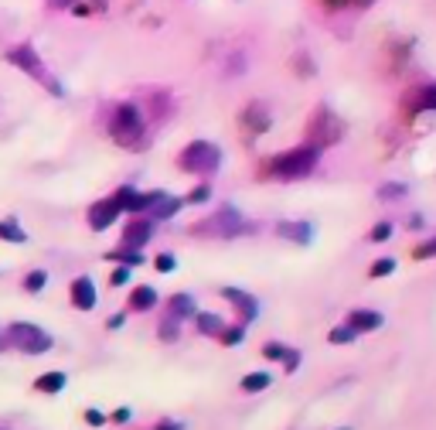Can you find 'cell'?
<instances>
[{"label":"cell","mask_w":436,"mask_h":430,"mask_svg":"<svg viewBox=\"0 0 436 430\" xmlns=\"http://www.w3.org/2000/svg\"><path fill=\"white\" fill-rule=\"evenodd\" d=\"M154 267L160 270V273H171V270L178 267V260H174V253H160V256L154 260Z\"/></svg>","instance_id":"obj_35"},{"label":"cell","mask_w":436,"mask_h":430,"mask_svg":"<svg viewBox=\"0 0 436 430\" xmlns=\"http://www.w3.org/2000/svg\"><path fill=\"white\" fill-rule=\"evenodd\" d=\"M276 236L307 246V242L314 240V226H310V222H276Z\"/></svg>","instance_id":"obj_11"},{"label":"cell","mask_w":436,"mask_h":430,"mask_svg":"<svg viewBox=\"0 0 436 430\" xmlns=\"http://www.w3.org/2000/svg\"><path fill=\"white\" fill-rule=\"evenodd\" d=\"M406 195H409L406 185H382V188H379V198H382V202H388V198H406Z\"/></svg>","instance_id":"obj_31"},{"label":"cell","mask_w":436,"mask_h":430,"mask_svg":"<svg viewBox=\"0 0 436 430\" xmlns=\"http://www.w3.org/2000/svg\"><path fill=\"white\" fill-rule=\"evenodd\" d=\"M38 389H41V393H62V389H65V376H62V373H48V376L38 379Z\"/></svg>","instance_id":"obj_24"},{"label":"cell","mask_w":436,"mask_h":430,"mask_svg":"<svg viewBox=\"0 0 436 430\" xmlns=\"http://www.w3.org/2000/svg\"><path fill=\"white\" fill-rule=\"evenodd\" d=\"M412 109H419V113H433L436 109V82L433 85L416 89V96H412Z\"/></svg>","instance_id":"obj_21"},{"label":"cell","mask_w":436,"mask_h":430,"mask_svg":"<svg viewBox=\"0 0 436 430\" xmlns=\"http://www.w3.org/2000/svg\"><path fill=\"white\" fill-rule=\"evenodd\" d=\"M178 167L188 174H211L222 167V147L211 140H191L178 154Z\"/></svg>","instance_id":"obj_3"},{"label":"cell","mask_w":436,"mask_h":430,"mask_svg":"<svg viewBox=\"0 0 436 430\" xmlns=\"http://www.w3.org/2000/svg\"><path fill=\"white\" fill-rule=\"evenodd\" d=\"M129 307H133V311H154L157 307V291L154 287H136V291L129 294Z\"/></svg>","instance_id":"obj_19"},{"label":"cell","mask_w":436,"mask_h":430,"mask_svg":"<svg viewBox=\"0 0 436 430\" xmlns=\"http://www.w3.org/2000/svg\"><path fill=\"white\" fill-rule=\"evenodd\" d=\"M392 270H395V260H392V256H385V260H375V263H372L368 277H372V280H379V277H388Z\"/></svg>","instance_id":"obj_28"},{"label":"cell","mask_w":436,"mask_h":430,"mask_svg":"<svg viewBox=\"0 0 436 430\" xmlns=\"http://www.w3.org/2000/svg\"><path fill=\"white\" fill-rule=\"evenodd\" d=\"M222 297H225L229 304H235L242 324H253L259 318V300L253 294H246V291H239V287H222Z\"/></svg>","instance_id":"obj_7"},{"label":"cell","mask_w":436,"mask_h":430,"mask_svg":"<svg viewBox=\"0 0 436 430\" xmlns=\"http://www.w3.org/2000/svg\"><path fill=\"white\" fill-rule=\"evenodd\" d=\"M297 366H300V352H286V355H283V369H286V373H297Z\"/></svg>","instance_id":"obj_36"},{"label":"cell","mask_w":436,"mask_h":430,"mask_svg":"<svg viewBox=\"0 0 436 430\" xmlns=\"http://www.w3.org/2000/svg\"><path fill=\"white\" fill-rule=\"evenodd\" d=\"M72 304H76L78 311H92L96 307V284L89 277H78L76 284H72Z\"/></svg>","instance_id":"obj_13"},{"label":"cell","mask_w":436,"mask_h":430,"mask_svg":"<svg viewBox=\"0 0 436 430\" xmlns=\"http://www.w3.org/2000/svg\"><path fill=\"white\" fill-rule=\"evenodd\" d=\"M433 256H436V236L426 242H419V246L412 249V260H433Z\"/></svg>","instance_id":"obj_30"},{"label":"cell","mask_w":436,"mask_h":430,"mask_svg":"<svg viewBox=\"0 0 436 430\" xmlns=\"http://www.w3.org/2000/svg\"><path fill=\"white\" fill-rule=\"evenodd\" d=\"M195 233H208V236H222V240H232V236H242V233H249V222L235 212L232 205H222V209H218V215H211V219H205L202 226H195Z\"/></svg>","instance_id":"obj_4"},{"label":"cell","mask_w":436,"mask_h":430,"mask_svg":"<svg viewBox=\"0 0 436 430\" xmlns=\"http://www.w3.org/2000/svg\"><path fill=\"white\" fill-rule=\"evenodd\" d=\"M321 164V147L317 144H300V147H290L276 154L273 161L266 164V178H276V181H300L314 174V167Z\"/></svg>","instance_id":"obj_1"},{"label":"cell","mask_w":436,"mask_h":430,"mask_svg":"<svg viewBox=\"0 0 436 430\" xmlns=\"http://www.w3.org/2000/svg\"><path fill=\"white\" fill-rule=\"evenodd\" d=\"M85 424H89V427H103L106 417L99 413V410H85Z\"/></svg>","instance_id":"obj_37"},{"label":"cell","mask_w":436,"mask_h":430,"mask_svg":"<svg viewBox=\"0 0 436 430\" xmlns=\"http://www.w3.org/2000/svg\"><path fill=\"white\" fill-rule=\"evenodd\" d=\"M48 4H52V7H69V11H72L78 0H48Z\"/></svg>","instance_id":"obj_41"},{"label":"cell","mask_w":436,"mask_h":430,"mask_svg":"<svg viewBox=\"0 0 436 430\" xmlns=\"http://www.w3.org/2000/svg\"><path fill=\"white\" fill-rule=\"evenodd\" d=\"M269 123H273V116H269V109L262 106V103H253V106L242 109V130H249V134H266Z\"/></svg>","instance_id":"obj_10"},{"label":"cell","mask_w":436,"mask_h":430,"mask_svg":"<svg viewBox=\"0 0 436 430\" xmlns=\"http://www.w3.org/2000/svg\"><path fill=\"white\" fill-rule=\"evenodd\" d=\"M127 280H129V267H120L116 273H113V284H116V287H123Z\"/></svg>","instance_id":"obj_38"},{"label":"cell","mask_w":436,"mask_h":430,"mask_svg":"<svg viewBox=\"0 0 436 430\" xmlns=\"http://www.w3.org/2000/svg\"><path fill=\"white\" fill-rule=\"evenodd\" d=\"M10 62H14V65H21V69H24V72H31V76H34V79H45V69H41V62H38V55L31 52V48H14V52H10Z\"/></svg>","instance_id":"obj_16"},{"label":"cell","mask_w":436,"mask_h":430,"mask_svg":"<svg viewBox=\"0 0 436 430\" xmlns=\"http://www.w3.org/2000/svg\"><path fill=\"white\" fill-rule=\"evenodd\" d=\"M341 430H351V427H341Z\"/></svg>","instance_id":"obj_42"},{"label":"cell","mask_w":436,"mask_h":430,"mask_svg":"<svg viewBox=\"0 0 436 430\" xmlns=\"http://www.w3.org/2000/svg\"><path fill=\"white\" fill-rule=\"evenodd\" d=\"M109 260H120V263H127V267H140V263H143L140 249H133V246L120 249V253H109Z\"/></svg>","instance_id":"obj_25"},{"label":"cell","mask_w":436,"mask_h":430,"mask_svg":"<svg viewBox=\"0 0 436 430\" xmlns=\"http://www.w3.org/2000/svg\"><path fill=\"white\" fill-rule=\"evenodd\" d=\"M109 420H113V424H127V420H129V410H127V406H123V410H116Z\"/></svg>","instance_id":"obj_40"},{"label":"cell","mask_w":436,"mask_h":430,"mask_svg":"<svg viewBox=\"0 0 436 430\" xmlns=\"http://www.w3.org/2000/svg\"><path fill=\"white\" fill-rule=\"evenodd\" d=\"M331 345H351L355 338H358V331L351 328V324H337V328H331Z\"/></svg>","instance_id":"obj_22"},{"label":"cell","mask_w":436,"mask_h":430,"mask_svg":"<svg viewBox=\"0 0 436 430\" xmlns=\"http://www.w3.org/2000/svg\"><path fill=\"white\" fill-rule=\"evenodd\" d=\"M208 198H211V188H208V185H198L195 191H188V195H184V202H188V205H202V202H208Z\"/></svg>","instance_id":"obj_32"},{"label":"cell","mask_w":436,"mask_h":430,"mask_svg":"<svg viewBox=\"0 0 436 430\" xmlns=\"http://www.w3.org/2000/svg\"><path fill=\"white\" fill-rule=\"evenodd\" d=\"M195 328L205 335V338H218L222 331H225V321H222V314H211V311H198L195 314Z\"/></svg>","instance_id":"obj_17"},{"label":"cell","mask_w":436,"mask_h":430,"mask_svg":"<svg viewBox=\"0 0 436 430\" xmlns=\"http://www.w3.org/2000/svg\"><path fill=\"white\" fill-rule=\"evenodd\" d=\"M10 338H14V345L27 355H41V352L52 349V335L48 331H41L38 324H10Z\"/></svg>","instance_id":"obj_5"},{"label":"cell","mask_w":436,"mask_h":430,"mask_svg":"<svg viewBox=\"0 0 436 430\" xmlns=\"http://www.w3.org/2000/svg\"><path fill=\"white\" fill-rule=\"evenodd\" d=\"M167 314H174L178 321H188V318L198 314V304H195V297L191 294H174L167 300Z\"/></svg>","instance_id":"obj_15"},{"label":"cell","mask_w":436,"mask_h":430,"mask_svg":"<svg viewBox=\"0 0 436 430\" xmlns=\"http://www.w3.org/2000/svg\"><path fill=\"white\" fill-rule=\"evenodd\" d=\"M392 229H395L392 222H379V226H375V229L368 233V240H372V242H385L388 236H392Z\"/></svg>","instance_id":"obj_33"},{"label":"cell","mask_w":436,"mask_h":430,"mask_svg":"<svg viewBox=\"0 0 436 430\" xmlns=\"http://www.w3.org/2000/svg\"><path fill=\"white\" fill-rule=\"evenodd\" d=\"M109 134L116 144H123L127 151H140L143 137H147V123H143V113L133 106V103H123L113 113V123H109Z\"/></svg>","instance_id":"obj_2"},{"label":"cell","mask_w":436,"mask_h":430,"mask_svg":"<svg viewBox=\"0 0 436 430\" xmlns=\"http://www.w3.org/2000/svg\"><path fill=\"white\" fill-rule=\"evenodd\" d=\"M262 355H266L269 362H283V355H286V349H283L280 342H266V345H262Z\"/></svg>","instance_id":"obj_34"},{"label":"cell","mask_w":436,"mask_h":430,"mask_svg":"<svg viewBox=\"0 0 436 430\" xmlns=\"http://www.w3.org/2000/svg\"><path fill=\"white\" fill-rule=\"evenodd\" d=\"M160 195H164V191H150V195H147V191H136V188H120L113 198H116L120 209H127V212H147Z\"/></svg>","instance_id":"obj_8"},{"label":"cell","mask_w":436,"mask_h":430,"mask_svg":"<svg viewBox=\"0 0 436 430\" xmlns=\"http://www.w3.org/2000/svg\"><path fill=\"white\" fill-rule=\"evenodd\" d=\"M120 212H123V209H120L116 198H103V202H96V205L89 209V226H92L96 233H103V229H109V226L116 222Z\"/></svg>","instance_id":"obj_9"},{"label":"cell","mask_w":436,"mask_h":430,"mask_svg":"<svg viewBox=\"0 0 436 430\" xmlns=\"http://www.w3.org/2000/svg\"><path fill=\"white\" fill-rule=\"evenodd\" d=\"M45 284H48V273H45V270H34V273H27V280H24V287L31 291V294H38Z\"/></svg>","instance_id":"obj_29"},{"label":"cell","mask_w":436,"mask_h":430,"mask_svg":"<svg viewBox=\"0 0 436 430\" xmlns=\"http://www.w3.org/2000/svg\"><path fill=\"white\" fill-rule=\"evenodd\" d=\"M154 430H184V424L181 420H160Z\"/></svg>","instance_id":"obj_39"},{"label":"cell","mask_w":436,"mask_h":430,"mask_svg":"<svg viewBox=\"0 0 436 430\" xmlns=\"http://www.w3.org/2000/svg\"><path fill=\"white\" fill-rule=\"evenodd\" d=\"M341 134H344V127L334 120L328 109H321V113H317V120H314V127H310V144H317V147L324 151V147L337 144V140H341Z\"/></svg>","instance_id":"obj_6"},{"label":"cell","mask_w":436,"mask_h":430,"mask_svg":"<svg viewBox=\"0 0 436 430\" xmlns=\"http://www.w3.org/2000/svg\"><path fill=\"white\" fill-rule=\"evenodd\" d=\"M0 236H3V240H10V242H24L27 240L24 229H21L17 222H10V219H7V222H0Z\"/></svg>","instance_id":"obj_27"},{"label":"cell","mask_w":436,"mask_h":430,"mask_svg":"<svg viewBox=\"0 0 436 430\" xmlns=\"http://www.w3.org/2000/svg\"><path fill=\"white\" fill-rule=\"evenodd\" d=\"M242 338H246V324H235V328H225V331L218 335V342H222L225 349H235V345H242Z\"/></svg>","instance_id":"obj_23"},{"label":"cell","mask_w":436,"mask_h":430,"mask_svg":"<svg viewBox=\"0 0 436 430\" xmlns=\"http://www.w3.org/2000/svg\"><path fill=\"white\" fill-rule=\"evenodd\" d=\"M150 236H154V222H150V219H133V222L127 226V233H123V246L140 249Z\"/></svg>","instance_id":"obj_12"},{"label":"cell","mask_w":436,"mask_h":430,"mask_svg":"<svg viewBox=\"0 0 436 430\" xmlns=\"http://www.w3.org/2000/svg\"><path fill=\"white\" fill-rule=\"evenodd\" d=\"M269 386H273V376H269V373H249V376H242V382H239L242 393H266Z\"/></svg>","instance_id":"obj_20"},{"label":"cell","mask_w":436,"mask_h":430,"mask_svg":"<svg viewBox=\"0 0 436 430\" xmlns=\"http://www.w3.org/2000/svg\"><path fill=\"white\" fill-rule=\"evenodd\" d=\"M188 202L184 198H174V195H160L154 205H150V212H154V219H174V215L184 209Z\"/></svg>","instance_id":"obj_18"},{"label":"cell","mask_w":436,"mask_h":430,"mask_svg":"<svg viewBox=\"0 0 436 430\" xmlns=\"http://www.w3.org/2000/svg\"><path fill=\"white\" fill-rule=\"evenodd\" d=\"M348 324H351L358 335H365V331H375V328H382L385 318H382V311H368V307H358V311H351V314H348Z\"/></svg>","instance_id":"obj_14"},{"label":"cell","mask_w":436,"mask_h":430,"mask_svg":"<svg viewBox=\"0 0 436 430\" xmlns=\"http://www.w3.org/2000/svg\"><path fill=\"white\" fill-rule=\"evenodd\" d=\"M178 335H181V321L174 314H167L164 324H160V338H164V342H178Z\"/></svg>","instance_id":"obj_26"}]
</instances>
